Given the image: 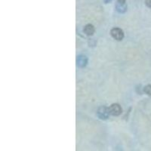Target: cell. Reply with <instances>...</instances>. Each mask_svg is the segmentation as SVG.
<instances>
[{
  "label": "cell",
  "instance_id": "6da1fadb",
  "mask_svg": "<svg viewBox=\"0 0 151 151\" xmlns=\"http://www.w3.org/2000/svg\"><path fill=\"white\" fill-rule=\"evenodd\" d=\"M110 34H111L112 37L113 39H115L116 40H118V41H120V40H122L124 38L123 31L120 28H113L111 29V31H110Z\"/></svg>",
  "mask_w": 151,
  "mask_h": 151
},
{
  "label": "cell",
  "instance_id": "7a4b0ae2",
  "mask_svg": "<svg viewBox=\"0 0 151 151\" xmlns=\"http://www.w3.org/2000/svg\"><path fill=\"white\" fill-rule=\"evenodd\" d=\"M97 114H98V116L101 119H106L109 118V116H110V113L109 112V108L104 106H102L98 108V111H97Z\"/></svg>",
  "mask_w": 151,
  "mask_h": 151
},
{
  "label": "cell",
  "instance_id": "3957f363",
  "mask_svg": "<svg viewBox=\"0 0 151 151\" xmlns=\"http://www.w3.org/2000/svg\"><path fill=\"white\" fill-rule=\"evenodd\" d=\"M122 107L118 104H113L109 107V112L113 116H119L122 113Z\"/></svg>",
  "mask_w": 151,
  "mask_h": 151
},
{
  "label": "cell",
  "instance_id": "277c9868",
  "mask_svg": "<svg viewBox=\"0 0 151 151\" xmlns=\"http://www.w3.org/2000/svg\"><path fill=\"white\" fill-rule=\"evenodd\" d=\"M88 63V58L87 57L85 56V55H79L77 58V60H76V64H77V66L79 67H85L86 65H87Z\"/></svg>",
  "mask_w": 151,
  "mask_h": 151
},
{
  "label": "cell",
  "instance_id": "5b68a950",
  "mask_svg": "<svg viewBox=\"0 0 151 151\" xmlns=\"http://www.w3.org/2000/svg\"><path fill=\"white\" fill-rule=\"evenodd\" d=\"M116 9L119 13H125L127 11V5L125 2H118L116 5Z\"/></svg>",
  "mask_w": 151,
  "mask_h": 151
},
{
  "label": "cell",
  "instance_id": "8992f818",
  "mask_svg": "<svg viewBox=\"0 0 151 151\" xmlns=\"http://www.w3.org/2000/svg\"><path fill=\"white\" fill-rule=\"evenodd\" d=\"M83 31H84V33L86 35H88V36H91L94 33V27L92 24H87V25L85 26Z\"/></svg>",
  "mask_w": 151,
  "mask_h": 151
},
{
  "label": "cell",
  "instance_id": "52a82bcc",
  "mask_svg": "<svg viewBox=\"0 0 151 151\" xmlns=\"http://www.w3.org/2000/svg\"><path fill=\"white\" fill-rule=\"evenodd\" d=\"M144 91L147 94L151 96V85H147V86H145L144 88Z\"/></svg>",
  "mask_w": 151,
  "mask_h": 151
},
{
  "label": "cell",
  "instance_id": "ba28073f",
  "mask_svg": "<svg viewBox=\"0 0 151 151\" xmlns=\"http://www.w3.org/2000/svg\"><path fill=\"white\" fill-rule=\"evenodd\" d=\"M145 3H146V5H147L148 7L151 8V0H146Z\"/></svg>",
  "mask_w": 151,
  "mask_h": 151
},
{
  "label": "cell",
  "instance_id": "9c48e42d",
  "mask_svg": "<svg viewBox=\"0 0 151 151\" xmlns=\"http://www.w3.org/2000/svg\"><path fill=\"white\" fill-rule=\"evenodd\" d=\"M118 2H125V0H117Z\"/></svg>",
  "mask_w": 151,
  "mask_h": 151
},
{
  "label": "cell",
  "instance_id": "30bf717a",
  "mask_svg": "<svg viewBox=\"0 0 151 151\" xmlns=\"http://www.w3.org/2000/svg\"><path fill=\"white\" fill-rule=\"evenodd\" d=\"M111 0H104V2H106V3H108V2H110Z\"/></svg>",
  "mask_w": 151,
  "mask_h": 151
}]
</instances>
